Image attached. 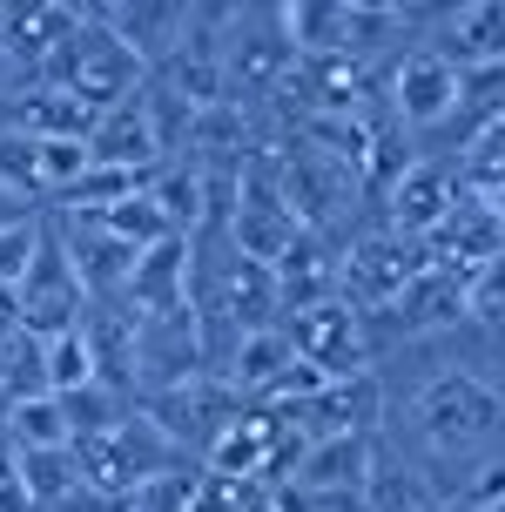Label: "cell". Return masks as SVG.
Listing matches in <instances>:
<instances>
[{"label": "cell", "instance_id": "7", "mask_svg": "<svg viewBox=\"0 0 505 512\" xmlns=\"http://www.w3.org/2000/svg\"><path fill=\"white\" fill-rule=\"evenodd\" d=\"M277 324L290 331V351H297L310 371H324V378H357V371H371V317L351 310L344 297L290 310V317H277Z\"/></svg>", "mask_w": 505, "mask_h": 512}, {"label": "cell", "instance_id": "1", "mask_svg": "<svg viewBox=\"0 0 505 512\" xmlns=\"http://www.w3.org/2000/svg\"><path fill=\"white\" fill-rule=\"evenodd\" d=\"M418 378L411 391H384V445L398 452L431 506H458L465 486L505 465V364L465 358V324L438 337H411Z\"/></svg>", "mask_w": 505, "mask_h": 512}, {"label": "cell", "instance_id": "15", "mask_svg": "<svg viewBox=\"0 0 505 512\" xmlns=\"http://www.w3.org/2000/svg\"><path fill=\"white\" fill-rule=\"evenodd\" d=\"M41 384H48V391H81V384H101L95 378V351H88L81 324H75V331L41 337Z\"/></svg>", "mask_w": 505, "mask_h": 512}, {"label": "cell", "instance_id": "18", "mask_svg": "<svg viewBox=\"0 0 505 512\" xmlns=\"http://www.w3.org/2000/svg\"><path fill=\"white\" fill-rule=\"evenodd\" d=\"M0 512H34V499H27V486H21V459H14L7 438H0Z\"/></svg>", "mask_w": 505, "mask_h": 512}, {"label": "cell", "instance_id": "9", "mask_svg": "<svg viewBox=\"0 0 505 512\" xmlns=\"http://www.w3.org/2000/svg\"><path fill=\"white\" fill-rule=\"evenodd\" d=\"M425 27V48H438L458 75L465 68H499L505 61V0H465L438 14H411V34Z\"/></svg>", "mask_w": 505, "mask_h": 512}, {"label": "cell", "instance_id": "12", "mask_svg": "<svg viewBox=\"0 0 505 512\" xmlns=\"http://www.w3.org/2000/svg\"><path fill=\"white\" fill-rule=\"evenodd\" d=\"M75 27H81V7H0V54H7L14 68H34V75H41V61H48Z\"/></svg>", "mask_w": 505, "mask_h": 512}, {"label": "cell", "instance_id": "2", "mask_svg": "<svg viewBox=\"0 0 505 512\" xmlns=\"http://www.w3.org/2000/svg\"><path fill=\"white\" fill-rule=\"evenodd\" d=\"M48 88H68L75 102H88L101 115V108H122L128 95H142V81H149V61L128 48L122 34H108L101 21H88L81 14V27L61 41V48L41 61V75Z\"/></svg>", "mask_w": 505, "mask_h": 512}, {"label": "cell", "instance_id": "8", "mask_svg": "<svg viewBox=\"0 0 505 512\" xmlns=\"http://www.w3.org/2000/svg\"><path fill=\"white\" fill-rule=\"evenodd\" d=\"M458 81L465 75L438 48H425V41L398 48V68H391V108H398V122L411 135H445L458 115Z\"/></svg>", "mask_w": 505, "mask_h": 512}, {"label": "cell", "instance_id": "11", "mask_svg": "<svg viewBox=\"0 0 505 512\" xmlns=\"http://www.w3.org/2000/svg\"><path fill=\"white\" fill-rule=\"evenodd\" d=\"M297 364V351H290V331L283 324H256V331H243L236 344H229V364H223V384L243 398V405H256L270 384L283 378Z\"/></svg>", "mask_w": 505, "mask_h": 512}, {"label": "cell", "instance_id": "4", "mask_svg": "<svg viewBox=\"0 0 505 512\" xmlns=\"http://www.w3.org/2000/svg\"><path fill=\"white\" fill-rule=\"evenodd\" d=\"M418 270H425V243H411L398 230H371L337 256V297L351 310H364V317H384L411 290Z\"/></svg>", "mask_w": 505, "mask_h": 512}, {"label": "cell", "instance_id": "16", "mask_svg": "<svg viewBox=\"0 0 505 512\" xmlns=\"http://www.w3.org/2000/svg\"><path fill=\"white\" fill-rule=\"evenodd\" d=\"M34 243H41V223H34V216L0 230V290H14V283L27 277V263H34Z\"/></svg>", "mask_w": 505, "mask_h": 512}, {"label": "cell", "instance_id": "14", "mask_svg": "<svg viewBox=\"0 0 505 512\" xmlns=\"http://www.w3.org/2000/svg\"><path fill=\"white\" fill-rule=\"evenodd\" d=\"M7 445H14V452H61V445H75L61 398H54V391L14 398V405H7Z\"/></svg>", "mask_w": 505, "mask_h": 512}, {"label": "cell", "instance_id": "17", "mask_svg": "<svg viewBox=\"0 0 505 512\" xmlns=\"http://www.w3.org/2000/svg\"><path fill=\"white\" fill-rule=\"evenodd\" d=\"M128 499H135V512H189L196 506V479L169 472V479H149L142 492H128Z\"/></svg>", "mask_w": 505, "mask_h": 512}, {"label": "cell", "instance_id": "5", "mask_svg": "<svg viewBox=\"0 0 505 512\" xmlns=\"http://www.w3.org/2000/svg\"><path fill=\"white\" fill-rule=\"evenodd\" d=\"M297 68V54L283 41V14H223L216 21V81L229 95H270Z\"/></svg>", "mask_w": 505, "mask_h": 512}, {"label": "cell", "instance_id": "3", "mask_svg": "<svg viewBox=\"0 0 505 512\" xmlns=\"http://www.w3.org/2000/svg\"><path fill=\"white\" fill-rule=\"evenodd\" d=\"M223 223H229V250L250 256V263H277V256L303 236V223H297V209H290V196H283L270 155H243V169H236V182H229Z\"/></svg>", "mask_w": 505, "mask_h": 512}, {"label": "cell", "instance_id": "10", "mask_svg": "<svg viewBox=\"0 0 505 512\" xmlns=\"http://www.w3.org/2000/svg\"><path fill=\"white\" fill-rule=\"evenodd\" d=\"M458 196H465V176H458L452 162H438V155H411V162H398V176H391V223H384V230L425 243V236L452 216Z\"/></svg>", "mask_w": 505, "mask_h": 512}, {"label": "cell", "instance_id": "6", "mask_svg": "<svg viewBox=\"0 0 505 512\" xmlns=\"http://www.w3.org/2000/svg\"><path fill=\"white\" fill-rule=\"evenodd\" d=\"M7 304H14V331L21 337H54V331H75L81 310H88V290H81V277L68 270V256H61V243H54V230H41V243H34V263H27V277L7 290Z\"/></svg>", "mask_w": 505, "mask_h": 512}, {"label": "cell", "instance_id": "13", "mask_svg": "<svg viewBox=\"0 0 505 512\" xmlns=\"http://www.w3.org/2000/svg\"><path fill=\"white\" fill-rule=\"evenodd\" d=\"M95 108L88 102H75L68 88H48V81H34L21 95V122L14 128H27V135H48V142H88L95 135Z\"/></svg>", "mask_w": 505, "mask_h": 512}]
</instances>
